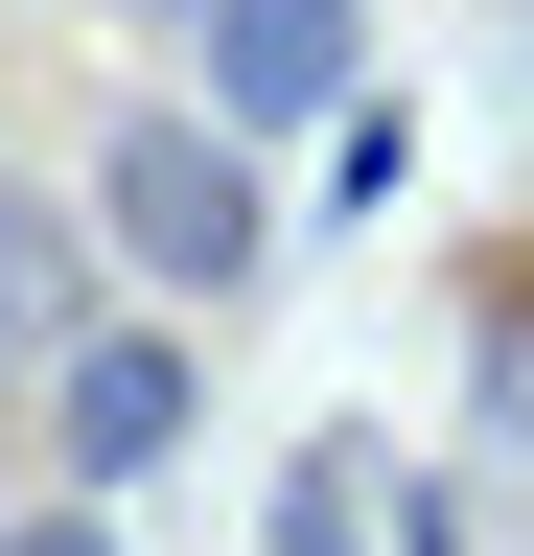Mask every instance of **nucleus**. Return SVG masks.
Wrapping results in <instances>:
<instances>
[{
	"label": "nucleus",
	"mask_w": 534,
	"mask_h": 556,
	"mask_svg": "<svg viewBox=\"0 0 534 556\" xmlns=\"http://www.w3.org/2000/svg\"><path fill=\"white\" fill-rule=\"evenodd\" d=\"M94 208H116V255H140V278H233V255H256L233 139H186V116H140V139H116V163H94Z\"/></svg>",
	"instance_id": "nucleus-1"
},
{
	"label": "nucleus",
	"mask_w": 534,
	"mask_h": 556,
	"mask_svg": "<svg viewBox=\"0 0 534 556\" xmlns=\"http://www.w3.org/2000/svg\"><path fill=\"white\" fill-rule=\"evenodd\" d=\"M210 47H233V93H256V116L349 93V0H210Z\"/></svg>",
	"instance_id": "nucleus-2"
},
{
	"label": "nucleus",
	"mask_w": 534,
	"mask_h": 556,
	"mask_svg": "<svg viewBox=\"0 0 534 556\" xmlns=\"http://www.w3.org/2000/svg\"><path fill=\"white\" fill-rule=\"evenodd\" d=\"M71 441H94V464L186 441V371H163V348H94V371H71Z\"/></svg>",
	"instance_id": "nucleus-3"
},
{
	"label": "nucleus",
	"mask_w": 534,
	"mask_h": 556,
	"mask_svg": "<svg viewBox=\"0 0 534 556\" xmlns=\"http://www.w3.org/2000/svg\"><path fill=\"white\" fill-rule=\"evenodd\" d=\"M71 302V232H47V186H0V325H47Z\"/></svg>",
	"instance_id": "nucleus-4"
},
{
	"label": "nucleus",
	"mask_w": 534,
	"mask_h": 556,
	"mask_svg": "<svg viewBox=\"0 0 534 556\" xmlns=\"http://www.w3.org/2000/svg\"><path fill=\"white\" fill-rule=\"evenodd\" d=\"M24 556H94V533H24Z\"/></svg>",
	"instance_id": "nucleus-5"
}]
</instances>
